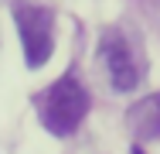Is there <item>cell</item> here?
Here are the masks:
<instances>
[{"label": "cell", "instance_id": "6da1fadb", "mask_svg": "<svg viewBox=\"0 0 160 154\" xmlns=\"http://www.w3.org/2000/svg\"><path fill=\"white\" fill-rule=\"evenodd\" d=\"M85 113H89V92L82 89L75 75H62L38 99V117L55 137L75 134V127L85 120Z\"/></svg>", "mask_w": 160, "mask_h": 154}, {"label": "cell", "instance_id": "7a4b0ae2", "mask_svg": "<svg viewBox=\"0 0 160 154\" xmlns=\"http://www.w3.org/2000/svg\"><path fill=\"white\" fill-rule=\"evenodd\" d=\"M10 14L17 21V34L24 45V62L28 69H41L55 52V14L31 0H14Z\"/></svg>", "mask_w": 160, "mask_h": 154}, {"label": "cell", "instance_id": "3957f363", "mask_svg": "<svg viewBox=\"0 0 160 154\" xmlns=\"http://www.w3.org/2000/svg\"><path fill=\"white\" fill-rule=\"evenodd\" d=\"M102 55H106V65H109V79L119 92H129L136 86V65L129 58V48L123 41V34H106L102 38Z\"/></svg>", "mask_w": 160, "mask_h": 154}, {"label": "cell", "instance_id": "277c9868", "mask_svg": "<svg viewBox=\"0 0 160 154\" xmlns=\"http://www.w3.org/2000/svg\"><path fill=\"white\" fill-rule=\"evenodd\" d=\"M126 123H129V130L136 137H143V140L147 137H160V92L140 99L136 106H129Z\"/></svg>", "mask_w": 160, "mask_h": 154}]
</instances>
